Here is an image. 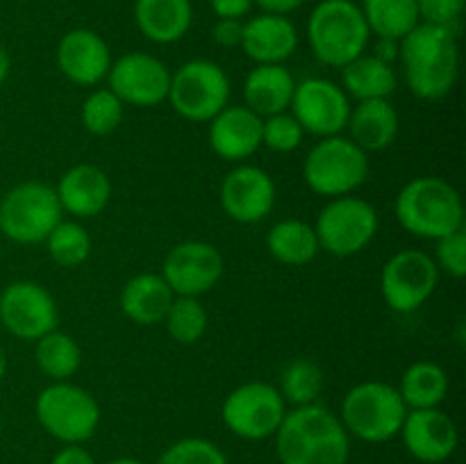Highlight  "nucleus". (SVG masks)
Returning a JSON list of instances; mask_svg holds the SVG:
<instances>
[{
    "label": "nucleus",
    "instance_id": "f257e3e1",
    "mask_svg": "<svg viewBox=\"0 0 466 464\" xmlns=\"http://www.w3.org/2000/svg\"><path fill=\"white\" fill-rule=\"evenodd\" d=\"M280 464H346L350 435L335 412L321 403L287 409L276 430Z\"/></svg>",
    "mask_w": 466,
    "mask_h": 464
},
{
    "label": "nucleus",
    "instance_id": "f03ea898",
    "mask_svg": "<svg viewBox=\"0 0 466 464\" xmlns=\"http://www.w3.org/2000/svg\"><path fill=\"white\" fill-rule=\"evenodd\" d=\"M399 59L419 100H441L458 82L460 48L449 27L419 23L399 41Z\"/></svg>",
    "mask_w": 466,
    "mask_h": 464
},
{
    "label": "nucleus",
    "instance_id": "7ed1b4c3",
    "mask_svg": "<svg viewBox=\"0 0 466 464\" xmlns=\"http://www.w3.org/2000/svg\"><path fill=\"white\" fill-rule=\"evenodd\" d=\"M396 218L410 235L437 241L464 227L462 196L441 177H414L396 196Z\"/></svg>",
    "mask_w": 466,
    "mask_h": 464
},
{
    "label": "nucleus",
    "instance_id": "20e7f679",
    "mask_svg": "<svg viewBox=\"0 0 466 464\" xmlns=\"http://www.w3.org/2000/svg\"><path fill=\"white\" fill-rule=\"evenodd\" d=\"M371 30L353 0H321L308 21V41L314 57L341 68L367 50Z\"/></svg>",
    "mask_w": 466,
    "mask_h": 464
},
{
    "label": "nucleus",
    "instance_id": "39448f33",
    "mask_svg": "<svg viewBox=\"0 0 466 464\" xmlns=\"http://www.w3.org/2000/svg\"><path fill=\"white\" fill-rule=\"evenodd\" d=\"M408 414V405L399 389L390 382L364 380L349 389L341 400V417L346 432L367 444L394 439Z\"/></svg>",
    "mask_w": 466,
    "mask_h": 464
},
{
    "label": "nucleus",
    "instance_id": "423d86ee",
    "mask_svg": "<svg viewBox=\"0 0 466 464\" xmlns=\"http://www.w3.org/2000/svg\"><path fill=\"white\" fill-rule=\"evenodd\" d=\"M303 177L305 185L319 196H350L367 182L369 153L349 136H323L305 157Z\"/></svg>",
    "mask_w": 466,
    "mask_h": 464
},
{
    "label": "nucleus",
    "instance_id": "0eeeda50",
    "mask_svg": "<svg viewBox=\"0 0 466 464\" xmlns=\"http://www.w3.org/2000/svg\"><path fill=\"white\" fill-rule=\"evenodd\" d=\"M36 421L64 444L91 439L100 426V405L85 387L59 380L39 391L35 403Z\"/></svg>",
    "mask_w": 466,
    "mask_h": 464
},
{
    "label": "nucleus",
    "instance_id": "6e6552de",
    "mask_svg": "<svg viewBox=\"0 0 466 464\" xmlns=\"http://www.w3.org/2000/svg\"><path fill=\"white\" fill-rule=\"evenodd\" d=\"M62 214L55 187L39 180L21 182L0 198V232L16 244H41Z\"/></svg>",
    "mask_w": 466,
    "mask_h": 464
},
{
    "label": "nucleus",
    "instance_id": "1a4fd4ad",
    "mask_svg": "<svg viewBox=\"0 0 466 464\" xmlns=\"http://www.w3.org/2000/svg\"><path fill=\"white\" fill-rule=\"evenodd\" d=\"M167 100L187 121L209 123L230 103V80L217 62L191 59L171 73Z\"/></svg>",
    "mask_w": 466,
    "mask_h": 464
},
{
    "label": "nucleus",
    "instance_id": "9d476101",
    "mask_svg": "<svg viewBox=\"0 0 466 464\" xmlns=\"http://www.w3.org/2000/svg\"><path fill=\"white\" fill-rule=\"evenodd\" d=\"M380 218L369 200L358 196H339L319 212L314 232L319 246L335 257L358 255L376 239Z\"/></svg>",
    "mask_w": 466,
    "mask_h": 464
},
{
    "label": "nucleus",
    "instance_id": "9b49d317",
    "mask_svg": "<svg viewBox=\"0 0 466 464\" xmlns=\"http://www.w3.org/2000/svg\"><path fill=\"white\" fill-rule=\"evenodd\" d=\"M285 414L287 403L278 387L259 380L235 387L221 405L223 426L235 437L248 441L276 435Z\"/></svg>",
    "mask_w": 466,
    "mask_h": 464
},
{
    "label": "nucleus",
    "instance_id": "f8f14e48",
    "mask_svg": "<svg viewBox=\"0 0 466 464\" xmlns=\"http://www.w3.org/2000/svg\"><path fill=\"white\" fill-rule=\"evenodd\" d=\"M440 268L426 250L403 248L391 255L380 273V291L394 312L408 314L421 308L437 289Z\"/></svg>",
    "mask_w": 466,
    "mask_h": 464
},
{
    "label": "nucleus",
    "instance_id": "ddd939ff",
    "mask_svg": "<svg viewBox=\"0 0 466 464\" xmlns=\"http://www.w3.org/2000/svg\"><path fill=\"white\" fill-rule=\"evenodd\" d=\"M289 109L303 132L323 139L346 130L350 100L337 82L328 77H305L296 82Z\"/></svg>",
    "mask_w": 466,
    "mask_h": 464
},
{
    "label": "nucleus",
    "instance_id": "4468645a",
    "mask_svg": "<svg viewBox=\"0 0 466 464\" xmlns=\"http://www.w3.org/2000/svg\"><path fill=\"white\" fill-rule=\"evenodd\" d=\"M0 323L9 335L23 341L57 330L59 309L48 289L30 280L12 282L0 294Z\"/></svg>",
    "mask_w": 466,
    "mask_h": 464
},
{
    "label": "nucleus",
    "instance_id": "2eb2a0df",
    "mask_svg": "<svg viewBox=\"0 0 466 464\" xmlns=\"http://www.w3.org/2000/svg\"><path fill=\"white\" fill-rule=\"evenodd\" d=\"M107 82L123 105L155 107L168 98L171 71L155 55L127 53L112 62Z\"/></svg>",
    "mask_w": 466,
    "mask_h": 464
},
{
    "label": "nucleus",
    "instance_id": "dca6fc26",
    "mask_svg": "<svg viewBox=\"0 0 466 464\" xmlns=\"http://www.w3.org/2000/svg\"><path fill=\"white\" fill-rule=\"evenodd\" d=\"M223 276L221 250L208 241H182L173 246L162 264V277L176 296H203Z\"/></svg>",
    "mask_w": 466,
    "mask_h": 464
},
{
    "label": "nucleus",
    "instance_id": "f3484780",
    "mask_svg": "<svg viewBox=\"0 0 466 464\" xmlns=\"http://www.w3.org/2000/svg\"><path fill=\"white\" fill-rule=\"evenodd\" d=\"M218 200L232 221L259 223L276 207V182L264 168L239 164L223 177Z\"/></svg>",
    "mask_w": 466,
    "mask_h": 464
},
{
    "label": "nucleus",
    "instance_id": "a211bd4d",
    "mask_svg": "<svg viewBox=\"0 0 466 464\" xmlns=\"http://www.w3.org/2000/svg\"><path fill=\"white\" fill-rule=\"evenodd\" d=\"M400 437L412 458L426 464L446 462L458 449V426L440 408L408 409L400 426Z\"/></svg>",
    "mask_w": 466,
    "mask_h": 464
},
{
    "label": "nucleus",
    "instance_id": "6ab92c4d",
    "mask_svg": "<svg viewBox=\"0 0 466 464\" xmlns=\"http://www.w3.org/2000/svg\"><path fill=\"white\" fill-rule=\"evenodd\" d=\"M109 66H112V53H109L107 41L98 32L77 27L59 39L57 68L73 85H100L107 77Z\"/></svg>",
    "mask_w": 466,
    "mask_h": 464
},
{
    "label": "nucleus",
    "instance_id": "aec40b11",
    "mask_svg": "<svg viewBox=\"0 0 466 464\" xmlns=\"http://www.w3.org/2000/svg\"><path fill=\"white\" fill-rule=\"evenodd\" d=\"M209 146L226 162H241L262 146V116L246 105H226L209 121Z\"/></svg>",
    "mask_w": 466,
    "mask_h": 464
},
{
    "label": "nucleus",
    "instance_id": "412c9836",
    "mask_svg": "<svg viewBox=\"0 0 466 464\" xmlns=\"http://www.w3.org/2000/svg\"><path fill=\"white\" fill-rule=\"evenodd\" d=\"M64 212L76 218H94L112 198V182L96 164H76L59 177L55 187Z\"/></svg>",
    "mask_w": 466,
    "mask_h": 464
},
{
    "label": "nucleus",
    "instance_id": "4be33fe9",
    "mask_svg": "<svg viewBox=\"0 0 466 464\" xmlns=\"http://www.w3.org/2000/svg\"><path fill=\"white\" fill-rule=\"evenodd\" d=\"M299 48V30L287 16L259 14L244 23L241 50L255 64H285Z\"/></svg>",
    "mask_w": 466,
    "mask_h": 464
},
{
    "label": "nucleus",
    "instance_id": "5701e85b",
    "mask_svg": "<svg viewBox=\"0 0 466 464\" xmlns=\"http://www.w3.org/2000/svg\"><path fill=\"white\" fill-rule=\"evenodd\" d=\"M346 127L350 130V141L364 153H378L390 148L399 136V112L390 98L360 100L358 107H350Z\"/></svg>",
    "mask_w": 466,
    "mask_h": 464
},
{
    "label": "nucleus",
    "instance_id": "b1692460",
    "mask_svg": "<svg viewBox=\"0 0 466 464\" xmlns=\"http://www.w3.org/2000/svg\"><path fill=\"white\" fill-rule=\"evenodd\" d=\"M294 86L296 80L285 64H258L246 76L244 105L262 118L287 112Z\"/></svg>",
    "mask_w": 466,
    "mask_h": 464
},
{
    "label": "nucleus",
    "instance_id": "393cba45",
    "mask_svg": "<svg viewBox=\"0 0 466 464\" xmlns=\"http://www.w3.org/2000/svg\"><path fill=\"white\" fill-rule=\"evenodd\" d=\"M176 294L162 273H139L130 277L121 291V312L137 326H157L164 323Z\"/></svg>",
    "mask_w": 466,
    "mask_h": 464
},
{
    "label": "nucleus",
    "instance_id": "a878e982",
    "mask_svg": "<svg viewBox=\"0 0 466 464\" xmlns=\"http://www.w3.org/2000/svg\"><path fill=\"white\" fill-rule=\"evenodd\" d=\"M135 21L153 44H176L189 32L194 7L191 0H137Z\"/></svg>",
    "mask_w": 466,
    "mask_h": 464
},
{
    "label": "nucleus",
    "instance_id": "bb28decb",
    "mask_svg": "<svg viewBox=\"0 0 466 464\" xmlns=\"http://www.w3.org/2000/svg\"><path fill=\"white\" fill-rule=\"evenodd\" d=\"M341 89L346 96H353L360 100L373 98H390L396 91V73L394 66L382 62L376 55L362 53L341 66Z\"/></svg>",
    "mask_w": 466,
    "mask_h": 464
},
{
    "label": "nucleus",
    "instance_id": "cd10ccee",
    "mask_svg": "<svg viewBox=\"0 0 466 464\" xmlns=\"http://www.w3.org/2000/svg\"><path fill=\"white\" fill-rule=\"evenodd\" d=\"M449 387V373L444 371V367L431 359H419L405 368L396 389L408 409H428L444 403Z\"/></svg>",
    "mask_w": 466,
    "mask_h": 464
},
{
    "label": "nucleus",
    "instance_id": "c85d7f7f",
    "mask_svg": "<svg viewBox=\"0 0 466 464\" xmlns=\"http://www.w3.org/2000/svg\"><path fill=\"white\" fill-rule=\"evenodd\" d=\"M267 248L280 264L303 267L317 257L321 246H319L314 226L300 218H285L271 226L267 235Z\"/></svg>",
    "mask_w": 466,
    "mask_h": 464
},
{
    "label": "nucleus",
    "instance_id": "c756f323",
    "mask_svg": "<svg viewBox=\"0 0 466 464\" xmlns=\"http://www.w3.org/2000/svg\"><path fill=\"white\" fill-rule=\"evenodd\" d=\"M360 9L378 39L400 41L421 23L417 0H362Z\"/></svg>",
    "mask_w": 466,
    "mask_h": 464
},
{
    "label": "nucleus",
    "instance_id": "7c9ffc66",
    "mask_svg": "<svg viewBox=\"0 0 466 464\" xmlns=\"http://www.w3.org/2000/svg\"><path fill=\"white\" fill-rule=\"evenodd\" d=\"M35 359L39 371L53 382L68 380L77 373L82 364V348L71 335L53 330L36 339Z\"/></svg>",
    "mask_w": 466,
    "mask_h": 464
},
{
    "label": "nucleus",
    "instance_id": "2f4dec72",
    "mask_svg": "<svg viewBox=\"0 0 466 464\" xmlns=\"http://www.w3.org/2000/svg\"><path fill=\"white\" fill-rule=\"evenodd\" d=\"M323 387H326L323 368L319 367L314 359L299 358L291 359V362L282 368L278 391H280V396L285 398V403H291L294 408H299V405L317 403Z\"/></svg>",
    "mask_w": 466,
    "mask_h": 464
},
{
    "label": "nucleus",
    "instance_id": "473e14b6",
    "mask_svg": "<svg viewBox=\"0 0 466 464\" xmlns=\"http://www.w3.org/2000/svg\"><path fill=\"white\" fill-rule=\"evenodd\" d=\"M208 309L196 296H176L164 317L168 335L182 346H191L200 341L208 332Z\"/></svg>",
    "mask_w": 466,
    "mask_h": 464
},
{
    "label": "nucleus",
    "instance_id": "72a5a7b5",
    "mask_svg": "<svg viewBox=\"0 0 466 464\" xmlns=\"http://www.w3.org/2000/svg\"><path fill=\"white\" fill-rule=\"evenodd\" d=\"M48 255L55 264L64 268H76L85 264L91 255V237L77 221H59L46 237Z\"/></svg>",
    "mask_w": 466,
    "mask_h": 464
},
{
    "label": "nucleus",
    "instance_id": "f704fd0d",
    "mask_svg": "<svg viewBox=\"0 0 466 464\" xmlns=\"http://www.w3.org/2000/svg\"><path fill=\"white\" fill-rule=\"evenodd\" d=\"M123 107L126 105L118 100V96L112 89H96L86 96L82 103V126L86 132L96 136H107L121 126Z\"/></svg>",
    "mask_w": 466,
    "mask_h": 464
},
{
    "label": "nucleus",
    "instance_id": "c9c22d12",
    "mask_svg": "<svg viewBox=\"0 0 466 464\" xmlns=\"http://www.w3.org/2000/svg\"><path fill=\"white\" fill-rule=\"evenodd\" d=\"M157 464H230L226 453L203 437H185L168 446Z\"/></svg>",
    "mask_w": 466,
    "mask_h": 464
},
{
    "label": "nucleus",
    "instance_id": "e433bc0d",
    "mask_svg": "<svg viewBox=\"0 0 466 464\" xmlns=\"http://www.w3.org/2000/svg\"><path fill=\"white\" fill-rule=\"evenodd\" d=\"M303 127L291 112L262 118V146H267L273 153H294L303 144Z\"/></svg>",
    "mask_w": 466,
    "mask_h": 464
},
{
    "label": "nucleus",
    "instance_id": "4c0bfd02",
    "mask_svg": "<svg viewBox=\"0 0 466 464\" xmlns=\"http://www.w3.org/2000/svg\"><path fill=\"white\" fill-rule=\"evenodd\" d=\"M435 264L440 271L449 273L455 280H462L466 276V230L453 232L449 237H441L435 241Z\"/></svg>",
    "mask_w": 466,
    "mask_h": 464
},
{
    "label": "nucleus",
    "instance_id": "58836bf2",
    "mask_svg": "<svg viewBox=\"0 0 466 464\" xmlns=\"http://www.w3.org/2000/svg\"><path fill=\"white\" fill-rule=\"evenodd\" d=\"M466 0H417L419 18L431 25H441L453 30L464 12Z\"/></svg>",
    "mask_w": 466,
    "mask_h": 464
},
{
    "label": "nucleus",
    "instance_id": "ea45409f",
    "mask_svg": "<svg viewBox=\"0 0 466 464\" xmlns=\"http://www.w3.org/2000/svg\"><path fill=\"white\" fill-rule=\"evenodd\" d=\"M212 39L221 48H241L244 39V23L239 18H218L212 30Z\"/></svg>",
    "mask_w": 466,
    "mask_h": 464
},
{
    "label": "nucleus",
    "instance_id": "a19ab883",
    "mask_svg": "<svg viewBox=\"0 0 466 464\" xmlns=\"http://www.w3.org/2000/svg\"><path fill=\"white\" fill-rule=\"evenodd\" d=\"M209 5L217 18H239L241 21L255 3L253 0H209Z\"/></svg>",
    "mask_w": 466,
    "mask_h": 464
},
{
    "label": "nucleus",
    "instance_id": "79ce46f5",
    "mask_svg": "<svg viewBox=\"0 0 466 464\" xmlns=\"http://www.w3.org/2000/svg\"><path fill=\"white\" fill-rule=\"evenodd\" d=\"M50 464H96V459L82 444H64Z\"/></svg>",
    "mask_w": 466,
    "mask_h": 464
},
{
    "label": "nucleus",
    "instance_id": "37998d69",
    "mask_svg": "<svg viewBox=\"0 0 466 464\" xmlns=\"http://www.w3.org/2000/svg\"><path fill=\"white\" fill-rule=\"evenodd\" d=\"M264 14H278V16H287V14L296 12L305 0H253Z\"/></svg>",
    "mask_w": 466,
    "mask_h": 464
},
{
    "label": "nucleus",
    "instance_id": "c03bdc74",
    "mask_svg": "<svg viewBox=\"0 0 466 464\" xmlns=\"http://www.w3.org/2000/svg\"><path fill=\"white\" fill-rule=\"evenodd\" d=\"M376 57H380L382 62L391 64V59L399 57V41H391V39H378Z\"/></svg>",
    "mask_w": 466,
    "mask_h": 464
},
{
    "label": "nucleus",
    "instance_id": "a18cd8bd",
    "mask_svg": "<svg viewBox=\"0 0 466 464\" xmlns=\"http://www.w3.org/2000/svg\"><path fill=\"white\" fill-rule=\"evenodd\" d=\"M9 71H12V57H9L7 50L0 45V85L9 77Z\"/></svg>",
    "mask_w": 466,
    "mask_h": 464
},
{
    "label": "nucleus",
    "instance_id": "49530a36",
    "mask_svg": "<svg viewBox=\"0 0 466 464\" xmlns=\"http://www.w3.org/2000/svg\"><path fill=\"white\" fill-rule=\"evenodd\" d=\"M5 373H7V355H5L3 346H0V380L5 378Z\"/></svg>",
    "mask_w": 466,
    "mask_h": 464
},
{
    "label": "nucleus",
    "instance_id": "de8ad7c7",
    "mask_svg": "<svg viewBox=\"0 0 466 464\" xmlns=\"http://www.w3.org/2000/svg\"><path fill=\"white\" fill-rule=\"evenodd\" d=\"M105 464H146V462H139V459L135 458H116V459H109V462Z\"/></svg>",
    "mask_w": 466,
    "mask_h": 464
},
{
    "label": "nucleus",
    "instance_id": "09e8293b",
    "mask_svg": "<svg viewBox=\"0 0 466 464\" xmlns=\"http://www.w3.org/2000/svg\"><path fill=\"white\" fill-rule=\"evenodd\" d=\"M0 437H3V419H0Z\"/></svg>",
    "mask_w": 466,
    "mask_h": 464
}]
</instances>
